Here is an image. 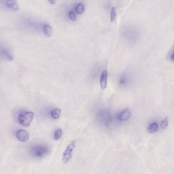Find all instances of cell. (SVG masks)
I'll use <instances>...</instances> for the list:
<instances>
[{
  "instance_id": "7",
  "label": "cell",
  "mask_w": 174,
  "mask_h": 174,
  "mask_svg": "<svg viewBox=\"0 0 174 174\" xmlns=\"http://www.w3.org/2000/svg\"><path fill=\"white\" fill-rule=\"evenodd\" d=\"M108 71L105 70L102 73L100 83L101 88L103 90H105L106 88L107 84Z\"/></svg>"
},
{
  "instance_id": "19",
  "label": "cell",
  "mask_w": 174,
  "mask_h": 174,
  "mask_svg": "<svg viewBox=\"0 0 174 174\" xmlns=\"http://www.w3.org/2000/svg\"><path fill=\"white\" fill-rule=\"evenodd\" d=\"M49 1L50 2L51 4H55V3H56V1H54V0H49Z\"/></svg>"
},
{
  "instance_id": "1",
  "label": "cell",
  "mask_w": 174,
  "mask_h": 174,
  "mask_svg": "<svg viewBox=\"0 0 174 174\" xmlns=\"http://www.w3.org/2000/svg\"><path fill=\"white\" fill-rule=\"evenodd\" d=\"M34 116L33 112L27 111H22L18 114L17 117L18 121L19 124L25 127L30 126Z\"/></svg>"
},
{
  "instance_id": "2",
  "label": "cell",
  "mask_w": 174,
  "mask_h": 174,
  "mask_svg": "<svg viewBox=\"0 0 174 174\" xmlns=\"http://www.w3.org/2000/svg\"><path fill=\"white\" fill-rule=\"evenodd\" d=\"M50 151V148L43 146H35L32 148L31 151L32 155L38 158H43L49 153Z\"/></svg>"
},
{
  "instance_id": "8",
  "label": "cell",
  "mask_w": 174,
  "mask_h": 174,
  "mask_svg": "<svg viewBox=\"0 0 174 174\" xmlns=\"http://www.w3.org/2000/svg\"><path fill=\"white\" fill-rule=\"evenodd\" d=\"M131 114L128 108L124 109L121 113L120 114L119 119L122 121H125L130 117Z\"/></svg>"
},
{
  "instance_id": "12",
  "label": "cell",
  "mask_w": 174,
  "mask_h": 174,
  "mask_svg": "<svg viewBox=\"0 0 174 174\" xmlns=\"http://www.w3.org/2000/svg\"><path fill=\"white\" fill-rule=\"evenodd\" d=\"M84 10L83 4L82 3L78 4L76 8V12L79 14H81L83 13Z\"/></svg>"
},
{
  "instance_id": "5",
  "label": "cell",
  "mask_w": 174,
  "mask_h": 174,
  "mask_svg": "<svg viewBox=\"0 0 174 174\" xmlns=\"http://www.w3.org/2000/svg\"><path fill=\"white\" fill-rule=\"evenodd\" d=\"M16 136L18 141L23 142L28 141L29 138L28 133L23 130H19L17 132Z\"/></svg>"
},
{
  "instance_id": "18",
  "label": "cell",
  "mask_w": 174,
  "mask_h": 174,
  "mask_svg": "<svg viewBox=\"0 0 174 174\" xmlns=\"http://www.w3.org/2000/svg\"><path fill=\"white\" fill-rule=\"evenodd\" d=\"M69 16L72 20L75 21L76 20V17L75 13L73 11L70 12L69 13Z\"/></svg>"
},
{
  "instance_id": "15",
  "label": "cell",
  "mask_w": 174,
  "mask_h": 174,
  "mask_svg": "<svg viewBox=\"0 0 174 174\" xmlns=\"http://www.w3.org/2000/svg\"><path fill=\"white\" fill-rule=\"evenodd\" d=\"M62 134V130L59 129L54 132V139L55 140H58L60 138Z\"/></svg>"
},
{
  "instance_id": "3",
  "label": "cell",
  "mask_w": 174,
  "mask_h": 174,
  "mask_svg": "<svg viewBox=\"0 0 174 174\" xmlns=\"http://www.w3.org/2000/svg\"><path fill=\"white\" fill-rule=\"evenodd\" d=\"M75 142H71L67 146L63 153L62 160L64 163H66L69 162L72 157V153L75 147Z\"/></svg>"
},
{
  "instance_id": "10",
  "label": "cell",
  "mask_w": 174,
  "mask_h": 174,
  "mask_svg": "<svg viewBox=\"0 0 174 174\" xmlns=\"http://www.w3.org/2000/svg\"><path fill=\"white\" fill-rule=\"evenodd\" d=\"M45 33L48 37H51L52 35V28L48 24H45L44 25L43 27Z\"/></svg>"
},
{
  "instance_id": "9",
  "label": "cell",
  "mask_w": 174,
  "mask_h": 174,
  "mask_svg": "<svg viewBox=\"0 0 174 174\" xmlns=\"http://www.w3.org/2000/svg\"><path fill=\"white\" fill-rule=\"evenodd\" d=\"M158 130V124L156 122H153L148 127L147 131L149 133H152L156 132Z\"/></svg>"
},
{
  "instance_id": "6",
  "label": "cell",
  "mask_w": 174,
  "mask_h": 174,
  "mask_svg": "<svg viewBox=\"0 0 174 174\" xmlns=\"http://www.w3.org/2000/svg\"><path fill=\"white\" fill-rule=\"evenodd\" d=\"M1 3L9 9L15 11L18 10L19 7L18 3L15 1H1Z\"/></svg>"
},
{
  "instance_id": "13",
  "label": "cell",
  "mask_w": 174,
  "mask_h": 174,
  "mask_svg": "<svg viewBox=\"0 0 174 174\" xmlns=\"http://www.w3.org/2000/svg\"><path fill=\"white\" fill-rule=\"evenodd\" d=\"M168 125V117H166L164 120L161 122L160 126L162 130L166 129Z\"/></svg>"
},
{
  "instance_id": "4",
  "label": "cell",
  "mask_w": 174,
  "mask_h": 174,
  "mask_svg": "<svg viewBox=\"0 0 174 174\" xmlns=\"http://www.w3.org/2000/svg\"><path fill=\"white\" fill-rule=\"evenodd\" d=\"M124 30V34L125 37L130 41H134L137 40L138 35L136 30L132 27H127Z\"/></svg>"
},
{
  "instance_id": "16",
  "label": "cell",
  "mask_w": 174,
  "mask_h": 174,
  "mask_svg": "<svg viewBox=\"0 0 174 174\" xmlns=\"http://www.w3.org/2000/svg\"><path fill=\"white\" fill-rule=\"evenodd\" d=\"M116 14V8L115 7L112 8L111 13V20L112 22H113L115 19Z\"/></svg>"
},
{
  "instance_id": "11",
  "label": "cell",
  "mask_w": 174,
  "mask_h": 174,
  "mask_svg": "<svg viewBox=\"0 0 174 174\" xmlns=\"http://www.w3.org/2000/svg\"><path fill=\"white\" fill-rule=\"evenodd\" d=\"M61 111L60 109L57 108L55 109L52 111V116L53 118L54 119H57L60 117Z\"/></svg>"
},
{
  "instance_id": "14",
  "label": "cell",
  "mask_w": 174,
  "mask_h": 174,
  "mask_svg": "<svg viewBox=\"0 0 174 174\" xmlns=\"http://www.w3.org/2000/svg\"><path fill=\"white\" fill-rule=\"evenodd\" d=\"M1 54L5 57L7 58L8 60H12L13 57L8 52L5 50H3L1 51Z\"/></svg>"
},
{
  "instance_id": "17",
  "label": "cell",
  "mask_w": 174,
  "mask_h": 174,
  "mask_svg": "<svg viewBox=\"0 0 174 174\" xmlns=\"http://www.w3.org/2000/svg\"><path fill=\"white\" fill-rule=\"evenodd\" d=\"M173 49L171 50L169 52L168 54V58L169 60L173 61Z\"/></svg>"
}]
</instances>
